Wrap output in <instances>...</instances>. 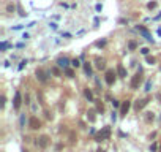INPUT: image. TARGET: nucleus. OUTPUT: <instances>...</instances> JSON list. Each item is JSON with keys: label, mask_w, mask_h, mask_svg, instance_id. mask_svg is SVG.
Returning <instances> with one entry per match:
<instances>
[{"label": "nucleus", "mask_w": 161, "mask_h": 152, "mask_svg": "<svg viewBox=\"0 0 161 152\" xmlns=\"http://www.w3.org/2000/svg\"><path fill=\"white\" fill-rule=\"evenodd\" d=\"M128 48H129V51H134V49L137 48V43H136V41H129V43H128Z\"/></svg>", "instance_id": "21"}, {"label": "nucleus", "mask_w": 161, "mask_h": 152, "mask_svg": "<svg viewBox=\"0 0 161 152\" xmlns=\"http://www.w3.org/2000/svg\"><path fill=\"white\" fill-rule=\"evenodd\" d=\"M153 119H155L153 112H147V114H145V120H147V122H153Z\"/></svg>", "instance_id": "17"}, {"label": "nucleus", "mask_w": 161, "mask_h": 152, "mask_svg": "<svg viewBox=\"0 0 161 152\" xmlns=\"http://www.w3.org/2000/svg\"><path fill=\"white\" fill-rule=\"evenodd\" d=\"M141 52L144 54V55H149V52H150V51H149V48H142V49H141Z\"/></svg>", "instance_id": "27"}, {"label": "nucleus", "mask_w": 161, "mask_h": 152, "mask_svg": "<svg viewBox=\"0 0 161 152\" xmlns=\"http://www.w3.org/2000/svg\"><path fill=\"white\" fill-rule=\"evenodd\" d=\"M129 106H131V101H129V100H125V101H122V106H120V116H127L128 111H129Z\"/></svg>", "instance_id": "7"}, {"label": "nucleus", "mask_w": 161, "mask_h": 152, "mask_svg": "<svg viewBox=\"0 0 161 152\" xmlns=\"http://www.w3.org/2000/svg\"><path fill=\"white\" fill-rule=\"evenodd\" d=\"M22 152H29V151H25V149H22Z\"/></svg>", "instance_id": "38"}, {"label": "nucleus", "mask_w": 161, "mask_h": 152, "mask_svg": "<svg viewBox=\"0 0 161 152\" xmlns=\"http://www.w3.org/2000/svg\"><path fill=\"white\" fill-rule=\"evenodd\" d=\"M21 105H22V97H21V94L19 92H16L14 95V103H13V106H14V109L17 111L21 108Z\"/></svg>", "instance_id": "9"}, {"label": "nucleus", "mask_w": 161, "mask_h": 152, "mask_svg": "<svg viewBox=\"0 0 161 152\" xmlns=\"http://www.w3.org/2000/svg\"><path fill=\"white\" fill-rule=\"evenodd\" d=\"M156 149H158V146H156V144H155V143H153V144H152V146H150V151H152V152H155Z\"/></svg>", "instance_id": "31"}, {"label": "nucleus", "mask_w": 161, "mask_h": 152, "mask_svg": "<svg viewBox=\"0 0 161 152\" xmlns=\"http://www.w3.org/2000/svg\"><path fill=\"white\" fill-rule=\"evenodd\" d=\"M97 109L99 112H104V105H103V103H99V101H97Z\"/></svg>", "instance_id": "23"}, {"label": "nucleus", "mask_w": 161, "mask_h": 152, "mask_svg": "<svg viewBox=\"0 0 161 152\" xmlns=\"http://www.w3.org/2000/svg\"><path fill=\"white\" fill-rule=\"evenodd\" d=\"M14 10H16V5H14V3H8V5H6V11H8V13H14Z\"/></svg>", "instance_id": "16"}, {"label": "nucleus", "mask_w": 161, "mask_h": 152, "mask_svg": "<svg viewBox=\"0 0 161 152\" xmlns=\"http://www.w3.org/2000/svg\"><path fill=\"white\" fill-rule=\"evenodd\" d=\"M71 65H73V67H76V68H77V67H81L79 59H73V60H71Z\"/></svg>", "instance_id": "25"}, {"label": "nucleus", "mask_w": 161, "mask_h": 152, "mask_svg": "<svg viewBox=\"0 0 161 152\" xmlns=\"http://www.w3.org/2000/svg\"><path fill=\"white\" fill-rule=\"evenodd\" d=\"M51 27L55 30V29H57V24H55V22H51Z\"/></svg>", "instance_id": "35"}, {"label": "nucleus", "mask_w": 161, "mask_h": 152, "mask_svg": "<svg viewBox=\"0 0 161 152\" xmlns=\"http://www.w3.org/2000/svg\"><path fill=\"white\" fill-rule=\"evenodd\" d=\"M65 75H66L68 78H73L74 76V71H73L71 68H65Z\"/></svg>", "instance_id": "20"}, {"label": "nucleus", "mask_w": 161, "mask_h": 152, "mask_svg": "<svg viewBox=\"0 0 161 152\" xmlns=\"http://www.w3.org/2000/svg\"><path fill=\"white\" fill-rule=\"evenodd\" d=\"M150 87H152V81L149 79V81L145 82V90H147V92H149V90H150Z\"/></svg>", "instance_id": "26"}, {"label": "nucleus", "mask_w": 161, "mask_h": 152, "mask_svg": "<svg viewBox=\"0 0 161 152\" xmlns=\"http://www.w3.org/2000/svg\"><path fill=\"white\" fill-rule=\"evenodd\" d=\"M29 127L32 128V130H38V128L41 127L40 119H38V117H35V116H32V117H30V120H29Z\"/></svg>", "instance_id": "6"}, {"label": "nucleus", "mask_w": 161, "mask_h": 152, "mask_svg": "<svg viewBox=\"0 0 161 152\" xmlns=\"http://www.w3.org/2000/svg\"><path fill=\"white\" fill-rule=\"evenodd\" d=\"M36 78H38L41 82H46V81H47L46 73H44V70H41V68H38V70H36Z\"/></svg>", "instance_id": "11"}, {"label": "nucleus", "mask_w": 161, "mask_h": 152, "mask_svg": "<svg viewBox=\"0 0 161 152\" xmlns=\"http://www.w3.org/2000/svg\"><path fill=\"white\" fill-rule=\"evenodd\" d=\"M17 11H19V14H21V16H25V14H27V13H25V11L22 10V6H21V3H17Z\"/></svg>", "instance_id": "24"}, {"label": "nucleus", "mask_w": 161, "mask_h": 152, "mask_svg": "<svg viewBox=\"0 0 161 152\" xmlns=\"http://www.w3.org/2000/svg\"><path fill=\"white\" fill-rule=\"evenodd\" d=\"M84 95H85V98L89 100V101H95V100H93V94H92V90H90L89 87L84 90Z\"/></svg>", "instance_id": "14"}, {"label": "nucleus", "mask_w": 161, "mask_h": 152, "mask_svg": "<svg viewBox=\"0 0 161 152\" xmlns=\"http://www.w3.org/2000/svg\"><path fill=\"white\" fill-rule=\"evenodd\" d=\"M5 101H6V100H5V95H2V101H0V106H5Z\"/></svg>", "instance_id": "32"}, {"label": "nucleus", "mask_w": 161, "mask_h": 152, "mask_svg": "<svg viewBox=\"0 0 161 152\" xmlns=\"http://www.w3.org/2000/svg\"><path fill=\"white\" fill-rule=\"evenodd\" d=\"M119 105H120L119 100H112V106H114V108H119Z\"/></svg>", "instance_id": "29"}, {"label": "nucleus", "mask_w": 161, "mask_h": 152, "mask_svg": "<svg viewBox=\"0 0 161 152\" xmlns=\"http://www.w3.org/2000/svg\"><path fill=\"white\" fill-rule=\"evenodd\" d=\"M52 73H54L55 76H60V70H59V68H55V67L52 68Z\"/></svg>", "instance_id": "28"}, {"label": "nucleus", "mask_w": 161, "mask_h": 152, "mask_svg": "<svg viewBox=\"0 0 161 152\" xmlns=\"http://www.w3.org/2000/svg\"><path fill=\"white\" fill-rule=\"evenodd\" d=\"M8 46H10V45H8L6 41H2V43H0V51H2V52H3V51H6Z\"/></svg>", "instance_id": "22"}, {"label": "nucleus", "mask_w": 161, "mask_h": 152, "mask_svg": "<svg viewBox=\"0 0 161 152\" xmlns=\"http://www.w3.org/2000/svg\"><path fill=\"white\" fill-rule=\"evenodd\" d=\"M84 71H85V75H87V76H92V67H90V63H89V62H85V63H84Z\"/></svg>", "instance_id": "15"}, {"label": "nucleus", "mask_w": 161, "mask_h": 152, "mask_svg": "<svg viewBox=\"0 0 161 152\" xmlns=\"http://www.w3.org/2000/svg\"><path fill=\"white\" fill-rule=\"evenodd\" d=\"M49 143H51L49 136H47V135H41V136L36 140V146L40 147V149H46V147L49 146Z\"/></svg>", "instance_id": "3"}, {"label": "nucleus", "mask_w": 161, "mask_h": 152, "mask_svg": "<svg viewBox=\"0 0 161 152\" xmlns=\"http://www.w3.org/2000/svg\"><path fill=\"white\" fill-rule=\"evenodd\" d=\"M101 10H103V6H101V5L98 3V5H97V11H101Z\"/></svg>", "instance_id": "36"}, {"label": "nucleus", "mask_w": 161, "mask_h": 152, "mask_svg": "<svg viewBox=\"0 0 161 152\" xmlns=\"http://www.w3.org/2000/svg\"><path fill=\"white\" fill-rule=\"evenodd\" d=\"M68 63H69V60L66 57H60L57 60V65H59V67H62V68H68Z\"/></svg>", "instance_id": "13"}, {"label": "nucleus", "mask_w": 161, "mask_h": 152, "mask_svg": "<svg viewBox=\"0 0 161 152\" xmlns=\"http://www.w3.org/2000/svg\"><path fill=\"white\" fill-rule=\"evenodd\" d=\"M95 67H97L98 70H104V68H106V62H104V59L97 57V59H95Z\"/></svg>", "instance_id": "10"}, {"label": "nucleus", "mask_w": 161, "mask_h": 152, "mask_svg": "<svg viewBox=\"0 0 161 152\" xmlns=\"http://www.w3.org/2000/svg\"><path fill=\"white\" fill-rule=\"evenodd\" d=\"M141 82H142V73H141V70H139L136 75L131 78V82H129V86H131V89H139Z\"/></svg>", "instance_id": "2"}, {"label": "nucleus", "mask_w": 161, "mask_h": 152, "mask_svg": "<svg viewBox=\"0 0 161 152\" xmlns=\"http://www.w3.org/2000/svg\"><path fill=\"white\" fill-rule=\"evenodd\" d=\"M137 30H139V33H141V35L144 37L147 41H152V43H153V37L150 35V32H149L145 27H142V25H137Z\"/></svg>", "instance_id": "5"}, {"label": "nucleus", "mask_w": 161, "mask_h": 152, "mask_svg": "<svg viewBox=\"0 0 161 152\" xmlns=\"http://www.w3.org/2000/svg\"><path fill=\"white\" fill-rule=\"evenodd\" d=\"M149 101H150L149 98H144V100H137V101L134 103V109H136V111L139 112V111H141V109H142V108H144V106H145V105H147Z\"/></svg>", "instance_id": "8"}, {"label": "nucleus", "mask_w": 161, "mask_h": 152, "mask_svg": "<svg viewBox=\"0 0 161 152\" xmlns=\"http://www.w3.org/2000/svg\"><path fill=\"white\" fill-rule=\"evenodd\" d=\"M87 114H89V120H90V122H95V111H93V109H90L89 112H87Z\"/></svg>", "instance_id": "19"}, {"label": "nucleus", "mask_w": 161, "mask_h": 152, "mask_svg": "<svg viewBox=\"0 0 161 152\" xmlns=\"http://www.w3.org/2000/svg\"><path fill=\"white\" fill-rule=\"evenodd\" d=\"M106 45V40H101V41H97V46H104Z\"/></svg>", "instance_id": "33"}, {"label": "nucleus", "mask_w": 161, "mask_h": 152, "mask_svg": "<svg viewBox=\"0 0 161 152\" xmlns=\"http://www.w3.org/2000/svg\"><path fill=\"white\" fill-rule=\"evenodd\" d=\"M104 78H106V82H107V86H112V84L115 82L117 71H114V70H106V75H104Z\"/></svg>", "instance_id": "4"}, {"label": "nucleus", "mask_w": 161, "mask_h": 152, "mask_svg": "<svg viewBox=\"0 0 161 152\" xmlns=\"http://www.w3.org/2000/svg\"><path fill=\"white\" fill-rule=\"evenodd\" d=\"M111 138V128L109 127H104L101 132H98L97 135H95V141H106V140H109Z\"/></svg>", "instance_id": "1"}, {"label": "nucleus", "mask_w": 161, "mask_h": 152, "mask_svg": "<svg viewBox=\"0 0 161 152\" xmlns=\"http://www.w3.org/2000/svg\"><path fill=\"white\" fill-rule=\"evenodd\" d=\"M97 152H104V151H103V149H98V151H97Z\"/></svg>", "instance_id": "37"}, {"label": "nucleus", "mask_w": 161, "mask_h": 152, "mask_svg": "<svg viewBox=\"0 0 161 152\" xmlns=\"http://www.w3.org/2000/svg\"><path fill=\"white\" fill-rule=\"evenodd\" d=\"M117 75H119L120 78H127V70H125V67L122 63L117 65Z\"/></svg>", "instance_id": "12"}, {"label": "nucleus", "mask_w": 161, "mask_h": 152, "mask_svg": "<svg viewBox=\"0 0 161 152\" xmlns=\"http://www.w3.org/2000/svg\"><path fill=\"white\" fill-rule=\"evenodd\" d=\"M25 63H27V62H25V60H22V62H21V63H19V70H22V68H24V65H25Z\"/></svg>", "instance_id": "34"}, {"label": "nucleus", "mask_w": 161, "mask_h": 152, "mask_svg": "<svg viewBox=\"0 0 161 152\" xmlns=\"http://www.w3.org/2000/svg\"><path fill=\"white\" fill-rule=\"evenodd\" d=\"M147 6H149L150 10H152V8H156V2H150V3H149V5H147Z\"/></svg>", "instance_id": "30"}, {"label": "nucleus", "mask_w": 161, "mask_h": 152, "mask_svg": "<svg viewBox=\"0 0 161 152\" xmlns=\"http://www.w3.org/2000/svg\"><path fill=\"white\" fill-rule=\"evenodd\" d=\"M145 60H147V63H150V65H153V63L156 62V59L153 57V55H147V57H145Z\"/></svg>", "instance_id": "18"}]
</instances>
